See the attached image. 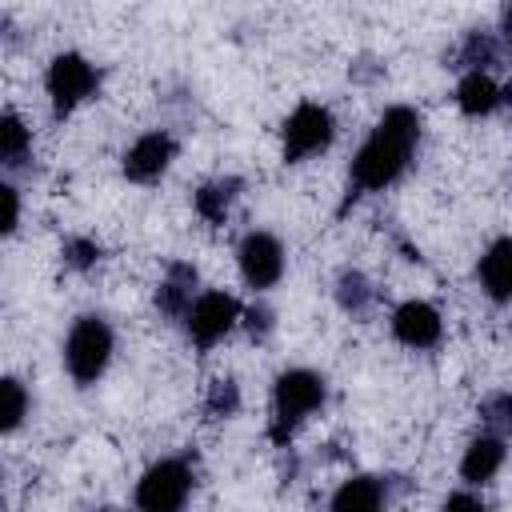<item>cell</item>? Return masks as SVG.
<instances>
[{
	"label": "cell",
	"mask_w": 512,
	"mask_h": 512,
	"mask_svg": "<svg viewBox=\"0 0 512 512\" xmlns=\"http://www.w3.org/2000/svg\"><path fill=\"white\" fill-rule=\"evenodd\" d=\"M416 140H420V116L404 104L388 108L372 136L360 144V152L352 156V188L356 192H380L388 184H396L416 152Z\"/></svg>",
	"instance_id": "6da1fadb"
},
{
	"label": "cell",
	"mask_w": 512,
	"mask_h": 512,
	"mask_svg": "<svg viewBox=\"0 0 512 512\" xmlns=\"http://www.w3.org/2000/svg\"><path fill=\"white\" fill-rule=\"evenodd\" d=\"M324 404V380L308 368H288L272 388V440L284 444Z\"/></svg>",
	"instance_id": "7a4b0ae2"
},
{
	"label": "cell",
	"mask_w": 512,
	"mask_h": 512,
	"mask_svg": "<svg viewBox=\"0 0 512 512\" xmlns=\"http://www.w3.org/2000/svg\"><path fill=\"white\" fill-rule=\"evenodd\" d=\"M112 360V328L100 316H80L64 340V368L76 384H96Z\"/></svg>",
	"instance_id": "3957f363"
},
{
	"label": "cell",
	"mask_w": 512,
	"mask_h": 512,
	"mask_svg": "<svg viewBox=\"0 0 512 512\" xmlns=\"http://www.w3.org/2000/svg\"><path fill=\"white\" fill-rule=\"evenodd\" d=\"M96 84H100V76H96V68H92L80 52H60V56H52V64H48V72H44V88H48V100H52V112H56V116L76 112V108L96 92Z\"/></svg>",
	"instance_id": "277c9868"
},
{
	"label": "cell",
	"mask_w": 512,
	"mask_h": 512,
	"mask_svg": "<svg viewBox=\"0 0 512 512\" xmlns=\"http://www.w3.org/2000/svg\"><path fill=\"white\" fill-rule=\"evenodd\" d=\"M240 300L236 296H228V292H220V288H208V292H200L196 300H192V308L184 312V332H188V340L196 344V348H212V344H220L236 324H240Z\"/></svg>",
	"instance_id": "5b68a950"
},
{
	"label": "cell",
	"mask_w": 512,
	"mask_h": 512,
	"mask_svg": "<svg viewBox=\"0 0 512 512\" xmlns=\"http://www.w3.org/2000/svg\"><path fill=\"white\" fill-rule=\"evenodd\" d=\"M192 492V472L184 460H156L140 484H136V508L140 512H180Z\"/></svg>",
	"instance_id": "8992f818"
},
{
	"label": "cell",
	"mask_w": 512,
	"mask_h": 512,
	"mask_svg": "<svg viewBox=\"0 0 512 512\" xmlns=\"http://www.w3.org/2000/svg\"><path fill=\"white\" fill-rule=\"evenodd\" d=\"M336 136V120L324 104H300L292 108V116L284 120V160H308L316 152H324Z\"/></svg>",
	"instance_id": "52a82bcc"
},
{
	"label": "cell",
	"mask_w": 512,
	"mask_h": 512,
	"mask_svg": "<svg viewBox=\"0 0 512 512\" xmlns=\"http://www.w3.org/2000/svg\"><path fill=\"white\" fill-rule=\"evenodd\" d=\"M236 264L248 288H272L284 276V244L272 232H248L236 248Z\"/></svg>",
	"instance_id": "ba28073f"
},
{
	"label": "cell",
	"mask_w": 512,
	"mask_h": 512,
	"mask_svg": "<svg viewBox=\"0 0 512 512\" xmlns=\"http://www.w3.org/2000/svg\"><path fill=\"white\" fill-rule=\"evenodd\" d=\"M176 160V140L168 132H144L132 140V148L124 152V176L132 184H152L168 172V164Z\"/></svg>",
	"instance_id": "9c48e42d"
},
{
	"label": "cell",
	"mask_w": 512,
	"mask_h": 512,
	"mask_svg": "<svg viewBox=\"0 0 512 512\" xmlns=\"http://www.w3.org/2000/svg\"><path fill=\"white\" fill-rule=\"evenodd\" d=\"M444 332V320L440 312L428 304V300H404L396 312H392V336L404 344V348H432Z\"/></svg>",
	"instance_id": "30bf717a"
},
{
	"label": "cell",
	"mask_w": 512,
	"mask_h": 512,
	"mask_svg": "<svg viewBox=\"0 0 512 512\" xmlns=\"http://www.w3.org/2000/svg\"><path fill=\"white\" fill-rule=\"evenodd\" d=\"M476 276H480V288L488 300H496V304L512 300V236H500L484 248Z\"/></svg>",
	"instance_id": "8fae6325"
},
{
	"label": "cell",
	"mask_w": 512,
	"mask_h": 512,
	"mask_svg": "<svg viewBox=\"0 0 512 512\" xmlns=\"http://www.w3.org/2000/svg\"><path fill=\"white\" fill-rule=\"evenodd\" d=\"M504 464V440L500 436H476L460 456L464 484H488Z\"/></svg>",
	"instance_id": "7c38bea8"
},
{
	"label": "cell",
	"mask_w": 512,
	"mask_h": 512,
	"mask_svg": "<svg viewBox=\"0 0 512 512\" xmlns=\"http://www.w3.org/2000/svg\"><path fill=\"white\" fill-rule=\"evenodd\" d=\"M496 104H500V88H496V80L488 72L472 68V72L460 76V84H456V108L464 116H488Z\"/></svg>",
	"instance_id": "4fadbf2b"
},
{
	"label": "cell",
	"mask_w": 512,
	"mask_h": 512,
	"mask_svg": "<svg viewBox=\"0 0 512 512\" xmlns=\"http://www.w3.org/2000/svg\"><path fill=\"white\" fill-rule=\"evenodd\" d=\"M192 300H196V268L180 260V264L168 268V276H164V284L156 292V304L168 316H184L192 308Z\"/></svg>",
	"instance_id": "5bb4252c"
},
{
	"label": "cell",
	"mask_w": 512,
	"mask_h": 512,
	"mask_svg": "<svg viewBox=\"0 0 512 512\" xmlns=\"http://www.w3.org/2000/svg\"><path fill=\"white\" fill-rule=\"evenodd\" d=\"M332 512H384V488L372 476H352L336 488Z\"/></svg>",
	"instance_id": "9a60e30c"
},
{
	"label": "cell",
	"mask_w": 512,
	"mask_h": 512,
	"mask_svg": "<svg viewBox=\"0 0 512 512\" xmlns=\"http://www.w3.org/2000/svg\"><path fill=\"white\" fill-rule=\"evenodd\" d=\"M236 192H240V180H236V176L208 180V184H200V188H196V212H200L208 224H220V220L228 216V208H232Z\"/></svg>",
	"instance_id": "2e32d148"
},
{
	"label": "cell",
	"mask_w": 512,
	"mask_h": 512,
	"mask_svg": "<svg viewBox=\"0 0 512 512\" xmlns=\"http://www.w3.org/2000/svg\"><path fill=\"white\" fill-rule=\"evenodd\" d=\"M28 144H32V132L24 128V120L16 112H4L0 116V156H4V164H20Z\"/></svg>",
	"instance_id": "e0dca14e"
},
{
	"label": "cell",
	"mask_w": 512,
	"mask_h": 512,
	"mask_svg": "<svg viewBox=\"0 0 512 512\" xmlns=\"http://www.w3.org/2000/svg\"><path fill=\"white\" fill-rule=\"evenodd\" d=\"M24 412H28V392H24L20 380L8 376L0 384V424H4V432H16L24 424Z\"/></svg>",
	"instance_id": "ac0fdd59"
},
{
	"label": "cell",
	"mask_w": 512,
	"mask_h": 512,
	"mask_svg": "<svg viewBox=\"0 0 512 512\" xmlns=\"http://www.w3.org/2000/svg\"><path fill=\"white\" fill-rule=\"evenodd\" d=\"M336 300H340L348 312H360V308L372 300V288H368V280H364L360 272H344L340 284H336Z\"/></svg>",
	"instance_id": "d6986e66"
},
{
	"label": "cell",
	"mask_w": 512,
	"mask_h": 512,
	"mask_svg": "<svg viewBox=\"0 0 512 512\" xmlns=\"http://www.w3.org/2000/svg\"><path fill=\"white\" fill-rule=\"evenodd\" d=\"M204 408H208V416H232L236 408H240V388H236V380H216L212 388H208V400H204Z\"/></svg>",
	"instance_id": "ffe728a7"
},
{
	"label": "cell",
	"mask_w": 512,
	"mask_h": 512,
	"mask_svg": "<svg viewBox=\"0 0 512 512\" xmlns=\"http://www.w3.org/2000/svg\"><path fill=\"white\" fill-rule=\"evenodd\" d=\"M64 260H68L72 268H92V264L100 260V244H92V240L76 236V240H68V244H64Z\"/></svg>",
	"instance_id": "44dd1931"
},
{
	"label": "cell",
	"mask_w": 512,
	"mask_h": 512,
	"mask_svg": "<svg viewBox=\"0 0 512 512\" xmlns=\"http://www.w3.org/2000/svg\"><path fill=\"white\" fill-rule=\"evenodd\" d=\"M0 200H4V232H16V224H20V196H16V188L4 184Z\"/></svg>",
	"instance_id": "7402d4cb"
},
{
	"label": "cell",
	"mask_w": 512,
	"mask_h": 512,
	"mask_svg": "<svg viewBox=\"0 0 512 512\" xmlns=\"http://www.w3.org/2000/svg\"><path fill=\"white\" fill-rule=\"evenodd\" d=\"M484 416H488V424H500V428H508V424H512V392L496 396V400L484 408Z\"/></svg>",
	"instance_id": "603a6c76"
},
{
	"label": "cell",
	"mask_w": 512,
	"mask_h": 512,
	"mask_svg": "<svg viewBox=\"0 0 512 512\" xmlns=\"http://www.w3.org/2000/svg\"><path fill=\"white\" fill-rule=\"evenodd\" d=\"M444 512H484V504H480L472 492H456V496H448Z\"/></svg>",
	"instance_id": "cb8c5ba5"
},
{
	"label": "cell",
	"mask_w": 512,
	"mask_h": 512,
	"mask_svg": "<svg viewBox=\"0 0 512 512\" xmlns=\"http://www.w3.org/2000/svg\"><path fill=\"white\" fill-rule=\"evenodd\" d=\"M268 328H272V312H268V308H252V312H248V332H252V336H264Z\"/></svg>",
	"instance_id": "d4e9b609"
},
{
	"label": "cell",
	"mask_w": 512,
	"mask_h": 512,
	"mask_svg": "<svg viewBox=\"0 0 512 512\" xmlns=\"http://www.w3.org/2000/svg\"><path fill=\"white\" fill-rule=\"evenodd\" d=\"M504 36H508V40H512V4H508V8H504Z\"/></svg>",
	"instance_id": "484cf974"
},
{
	"label": "cell",
	"mask_w": 512,
	"mask_h": 512,
	"mask_svg": "<svg viewBox=\"0 0 512 512\" xmlns=\"http://www.w3.org/2000/svg\"><path fill=\"white\" fill-rule=\"evenodd\" d=\"M508 96H512V84H508Z\"/></svg>",
	"instance_id": "4316f807"
}]
</instances>
